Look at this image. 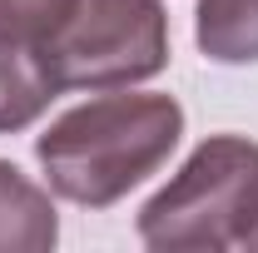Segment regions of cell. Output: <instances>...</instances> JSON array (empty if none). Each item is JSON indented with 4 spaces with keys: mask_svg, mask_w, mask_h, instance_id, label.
Masks as SVG:
<instances>
[{
    "mask_svg": "<svg viewBox=\"0 0 258 253\" xmlns=\"http://www.w3.org/2000/svg\"><path fill=\"white\" fill-rule=\"evenodd\" d=\"M194 45L214 65H258V0H199Z\"/></svg>",
    "mask_w": 258,
    "mask_h": 253,
    "instance_id": "obj_6",
    "label": "cell"
},
{
    "mask_svg": "<svg viewBox=\"0 0 258 253\" xmlns=\"http://www.w3.org/2000/svg\"><path fill=\"white\" fill-rule=\"evenodd\" d=\"M55 95H60V85L50 75L45 50L0 35V134H15V129L35 124L50 109Z\"/></svg>",
    "mask_w": 258,
    "mask_h": 253,
    "instance_id": "obj_5",
    "label": "cell"
},
{
    "mask_svg": "<svg viewBox=\"0 0 258 253\" xmlns=\"http://www.w3.org/2000/svg\"><path fill=\"white\" fill-rule=\"evenodd\" d=\"M60 243V214L50 194L0 159V253H50Z\"/></svg>",
    "mask_w": 258,
    "mask_h": 253,
    "instance_id": "obj_4",
    "label": "cell"
},
{
    "mask_svg": "<svg viewBox=\"0 0 258 253\" xmlns=\"http://www.w3.org/2000/svg\"><path fill=\"white\" fill-rule=\"evenodd\" d=\"M253 209L258 144L243 134H209L139 209V238L159 253H224L243 243Z\"/></svg>",
    "mask_w": 258,
    "mask_h": 253,
    "instance_id": "obj_2",
    "label": "cell"
},
{
    "mask_svg": "<svg viewBox=\"0 0 258 253\" xmlns=\"http://www.w3.org/2000/svg\"><path fill=\"white\" fill-rule=\"evenodd\" d=\"M70 10H75V0H0V35L45 50V40L60 30Z\"/></svg>",
    "mask_w": 258,
    "mask_h": 253,
    "instance_id": "obj_7",
    "label": "cell"
},
{
    "mask_svg": "<svg viewBox=\"0 0 258 253\" xmlns=\"http://www.w3.org/2000/svg\"><path fill=\"white\" fill-rule=\"evenodd\" d=\"M60 90H129L169 65V15L159 0H75L45 40Z\"/></svg>",
    "mask_w": 258,
    "mask_h": 253,
    "instance_id": "obj_3",
    "label": "cell"
},
{
    "mask_svg": "<svg viewBox=\"0 0 258 253\" xmlns=\"http://www.w3.org/2000/svg\"><path fill=\"white\" fill-rule=\"evenodd\" d=\"M238 248H253L258 253V209H253V219H248V228H243V243Z\"/></svg>",
    "mask_w": 258,
    "mask_h": 253,
    "instance_id": "obj_8",
    "label": "cell"
},
{
    "mask_svg": "<svg viewBox=\"0 0 258 253\" xmlns=\"http://www.w3.org/2000/svg\"><path fill=\"white\" fill-rule=\"evenodd\" d=\"M184 139V104L174 95H104L64 109L35 139L50 189L80 209H109L149 174H159Z\"/></svg>",
    "mask_w": 258,
    "mask_h": 253,
    "instance_id": "obj_1",
    "label": "cell"
}]
</instances>
